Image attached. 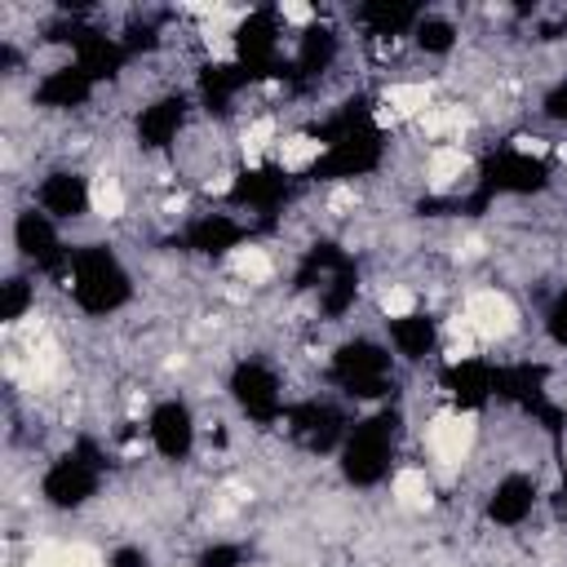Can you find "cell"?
Here are the masks:
<instances>
[{"label": "cell", "mask_w": 567, "mask_h": 567, "mask_svg": "<svg viewBox=\"0 0 567 567\" xmlns=\"http://www.w3.org/2000/svg\"><path fill=\"white\" fill-rule=\"evenodd\" d=\"M66 288L84 315H115L133 297V279L120 266V257L106 244H84L71 248V275Z\"/></svg>", "instance_id": "1"}, {"label": "cell", "mask_w": 567, "mask_h": 567, "mask_svg": "<svg viewBox=\"0 0 567 567\" xmlns=\"http://www.w3.org/2000/svg\"><path fill=\"white\" fill-rule=\"evenodd\" d=\"M394 443H399V412L385 408L377 416L354 421L341 443V474L354 487H377L394 465Z\"/></svg>", "instance_id": "2"}, {"label": "cell", "mask_w": 567, "mask_h": 567, "mask_svg": "<svg viewBox=\"0 0 567 567\" xmlns=\"http://www.w3.org/2000/svg\"><path fill=\"white\" fill-rule=\"evenodd\" d=\"M97 487H102V452L89 439H80L66 456H58L40 478V496L53 509H80L97 496Z\"/></svg>", "instance_id": "3"}, {"label": "cell", "mask_w": 567, "mask_h": 567, "mask_svg": "<svg viewBox=\"0 0 567 567\" xmlns=\"http://www.w3.org/2000/svg\"><path fill=\"white\" fill-rule=\"evenodd\" d=\"M332 381L350 394V399H381L394 390V359L385 346L354 337L346 346H337L332 354Z\"/></svg>", "instance_id": "4"}, {"label": "cell", "mask_w": 567, "mask_h": 567, "mask_svg": "<svg viewBox=\"0 0 567 567\" xmlns=\"http://www.w3.org/2000/svg\"><path fill=\"white\" fill-rule=\"evenodd\" d=\"M545 186H549V164L536 159V155L523 151V146H505V151L487 155L474 208L487 204L492 195H536V190H545Z\"/></svg>", "instance_id": "5"}, {"label": "cell", "mask_w": 567, "mask_h": 567, "mask_svg": "<svg viewBox=\"0 0 567 567\" xmlns=\"http://www.w3.org/2000/svg\"><path fill=\"white\" fill-rule=\"evenodd\" d=\"M13 248H18L22 261H31L35 270L71 275V248H62V235H58L53 217L40 213V208H22V213L13 217Z\"/></svg>", "instance_id": "6"}, {"label": "cell", "mask_w": 567, "mask_h": 567, "mask_svg": "<svg viewBox=\"0 0 567 567\" xmlns=\"http://www.w3.org/2000/svg\"><path fill=\"white\" fill-rule=\"evenodd\" d=\"M230 394H235V403L252 416V421H261V425H270V421H279L288 408H284V390H279V377L266 368V363H257V359H244L235 372H230Z\"/></svg>", "instance_id": "7"}, {"label": "cell", "mask_w": 567, "mask_h": 567, "mask_svg": "<svg viewBox=\"0 0 567 567\" xmlns=\"http://www.w3.org/2000/svg\"><path fill=\"white\" fill-rule=\"evenodd\" d=\"M146 434H151V443L164 461H186L190 447H195V416L182 399H164V403H155V412L146 421Z\"/></svg>", "instance_id": "8"}, {"label": "cell", "mask_w": 567, "mask_h": 567, "mask_svg": "<svg viewBox=\"0 0 567 567\" xmlns=\"http://www.w3.org/2000/svg\"><path fill=\"white\" fill-rule=\"evenodd\" d=\"M284 421H288L292 439H297V443H306L310 452H328L332 443H346V421H341V412H337L332 403L306 399V403L288 408V412H284Z\"/></svg>", "instance_id": "9"}, {"label": "cell", "mask_w": 567, "mask_h": 567, "mask_svg": "<svg viewBox=\"0 0 567 567\" xmlns=\"http://www.w3.org/2000/svg\"><path fill=\"white\" fill-rule=\"evenodd\" d=\"M89 177L75 168H58L35 186V208L49 213L53 221H75L89 213Z\"/></svg>", "instance_id": "10"}, {"label": "cell", "mask_w": 567, "mask_h": 567, "mask_svg": "<svg viewBox=\"0 0 567 567\" xmlns=\"http://www.w3.org/2000/svg\"><path fill=\"white\" fill-rule=\"evenodd\" d=\"M182 128H186V97L182 93H164V97L142 106V115H137V146L142 151H168V146H177Z\"/></svg>", "instance_id": "11"}, {"label": "cell", "mask_w": 567, "mask_h": 567, "mask_svg": "<svg viewBox=\"0 0 567 567\" xmlns=\"http://www.w3.org/2000/svg\"><path fill=\"white\" fill-rule=\"evenodd\" d=\"M93 89H97V80L84 75L75 62H66V66H53V71H44L35 80L31 102H40L49 111H75V106H84L93 97Z\"/></svg>", "instance_id": "12"}, {"label": "cell", "mask_w": 567, "mask_h": 567, "mask_svg": "<svg viewBox=\"0 0 567 567\" xmlns=\"http://www.w3.org/2000/svg\"><path fill=\"white\" fill-rule=\"evenodd\" d=\"M443 390L456 408H483L487 399H496V368L487 359H452L443 368Z\"/></svg>", "instance_id": "13"}, {"label": "cell", "mask_w": 567, "mask_h": 567, "mask_svg": "<svg viewBox=\"0 0 567 567\" xmlns=\"http://www.w3.org/2000/svg\"><path fill=\"white\" fill-rule=\"evenodd\" d=\"M288 190H292L288 168H248L230 182V199L252 213H275L288 199Z\"/></svg>", "instance_id": "14"}, {"label": "cell", "mask_w": 567, "mask_h": 567, "mask_svg": "<svg viewBox=\"0 0 567 567\" xmlns=\"http://www.w3.org/2000/svg\"><path fill=\"white\" fill-rule=\"evenodd\" d=\"M244 235H248L244 221H235L230 213H199V217L186 226L182 244H186L190 252H199V257H226L230 248H239Z\"/></svg>", "instance_id": "15"}, {"label": "cell", "mask_w": 567, "mask_h": 567, "mask_svg": "<svg viewBox=\"0 0 567 567\" xmlns=\"http://www.w3.org/2000/svg\"><path fill=\"white\" fill-rule=\"evenodd\" d=\"M385 332H390V346H394L408 363H421V359L434 354V346H439V319H430L425 310L390 315V319H385Z\"/></svg>", "instance_id": "16"}, {"label": "cell", "mask_w": 567, "mask_h": 567, "mask_svg": "<svg viewBox=\"0 0 567 567\" xmlns=\"http://www.w3.org/2000/svg\"><path fill=\"white\" fill-rule=\"evenodd\" d=\"M532 509H536V483H532L527 474H505V478L492 487V501H487V518H492V523L518 527Z\"/></svg>", "instance_id": "17"}, {"label": "cell", "mask_w": 567, "mask_h": 567, "mask_svg": "<svg viewBox=\"0 0 567 567\" xmlns=\"http://www.w3.org/2000/svg\"><path fill=\"white\" fill-rule=\"evenodd\" d=\"M354 22L368 31V35H403L421 22V9L416 4H390V0H368L354 9Z\"/></svg>", "instance_id": "18"}, {"label": "cell", "mask_w": 567, "mask_h": 567, "mask_svg": "<svg viewBox=\"0 0 567 567\" xmlns=\"http://www.w3.org/2000/svg\"><path fill=\"white\" fill-rule=\"evenodd\" d=\"M332 62H337V31H332V27H306V31L297 35L292 71H297L301 80H315V75H323Z\"/></svg>", "instance_id": "19"}, {"label": "cell", "mask_w": 567, "mask_h": 567, "mask_svg": "<svg viewBox=\"0 0 567 567\" xmlns=\"http://www.w3.org/2000/svg\"><path fill=\"white\" fill-rule=\"evenodd\" d=\"M412 40H416V49H425V53H452V49H456V27H452L447 18L421 13V22L412 27Z\"/></svg>", "instance_id": "20"}, {"label": "cell", "mask_w": 567, "mask_h": 567, "mask_svg": "<svg viewBox=\"0 0 567 567\" xmlns=\"http://www.w3.org/2000/svg\"><path fill=\"white\" fill-rule=\"evenodd\" d=\"M31 306H35V288H31V279L9 275V279L0 284V319H4V323H22Z\"/></svg>", "instance_id": "21"}, {"label": "cell", "mask_w": 567, "mask_h": 567, "mask_svg": "<svg viewBox=\"0 0 567 567\" xmlns=\"http://www.w3.org/2000/svg\"><path fill=\"white\" fill-rule=\"evenodd\" d=\"M239 563H244V549L230 545V540H213V545L195 558V567H239Z\"/></svg>", "instance_id": "22"}, {"label": "cell", "mask_w": 567, "mask_h": 567, "mask_svg": "<svg viewBox=\"0 0 567 567\" xmlns=\"http://www.w3.org/2000/svg\"><path fill=\"white\" fill-rule=\"evenodd\" d=\"M545 332H549V341L567 346V288H563L558 301L549 306V315H545Z\"/></svg>", "instance_id": "23"}, {"label": "cell", "mask_w": 567, "mask_h": 567, "mask_svg": "<svg viewBox=\"0 0 567 567\" xmlns=\"http://www.w3.org/2000/svg\"><path fill=\"white\" fill-rule=\"evenodd\" d=\"M545 115H549V120H558V124H567V80H563V84H554V89L545 93Z\"/></svg>", "instance_id": "24"}, {"label": "cell", "mask_w": 567, "mask_h": 567, "mask_svg": "<svg viewBox=\"0 0 567 567\" xmlns=\"http://www.w3.org/2000/svg\"><path fill=\"white\" fill-rule=\"evenodd\" d=\"M111 567H146V554L137 545H124V549L111 554Z\"/></svg>", "instance_id": "25"}]
</instances>
